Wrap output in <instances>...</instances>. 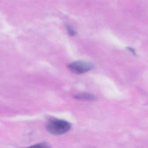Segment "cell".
<instances>
[{"instance_id":"6da1fadb","label":"cell","mask_w":148,"mask_h":148,"mask_svg":"<svg viewBox=\"0 0 148 148\" xmlns=\"http://www.w3.org/2000/svg\"><path fill=\"white\" fill-rule=\"evenodd\" d=\"M47 126V131L54 135H60L68 132L71 127V124L64 120L49 118Z\"/></svg>"},{"instance_id":"7a4b0ae2","label":"cell","mask_w":148,"mask_h":148,"mask_svg":"<svg viewBox=\"0 0 148 148\" xmlns=\"http://www.w3.org/2000/svg\"><path fill=\"white\" fill-rule=\"evenodd\" d=\"M69 70L77 74H83L92 70L94 66L92 63L85 61H78L69 64L67 66Z\"/></svg>"},{"instance_id":"3957f363","label":"cell","mask_w":148,"mask_h":148,"mask_svg":"<svg viewBox=\"0 0 148 148\" xmlns=\"http://www.w3.org/2000/svg\"><path fill=\"white\" fill-rule=\"evenodd\" d=\"M75 99L77 100H85V101H95L97 98L95 95L88 93H81L74 96Z\"/></svg>"},{"instance_id":"277c9868","label":"cell","mask_w":148,"mask_h":148,"mask_svg":"<svg viewBox=\"0 0 148 148\" xmlns=\"http://www.w3.org/2000/svg\"><path fill=\"white\" fill-rule=\"evenodd\" d=\"M27 148H51V147L47 142H42L28 147Z\"/></svg>"},{"instance_id":"5b68a950","label":"cell","mask_w":148,"mask_h":148,"mask_svg":"<svg viewBox=\"0 0 148 148\" xmlns=\"http://www.w3.org/2000/svg\"><path fill=\"white\" fill-rule=\"evenodd\" d=\"M66 28L70 36H73L75 35L76 34V32L73 29L71 26L69 25H67Z\"/></svg>"},{"instance_id":"8992f818","label":"cell","mask_w":148,"mask_h":148,"mask_svg":"<svg viewBox=\"0 0 148 148\" xmlns=\"http://www.w3.org/2000/svg\"><path fill=\"white\" fill-rule=\"evenodd\" d=\"M128 48V50H130V51H131V52H132V53H134V54H135V52L134 50L132 48Z\"/></svg>"}]
</instances>
